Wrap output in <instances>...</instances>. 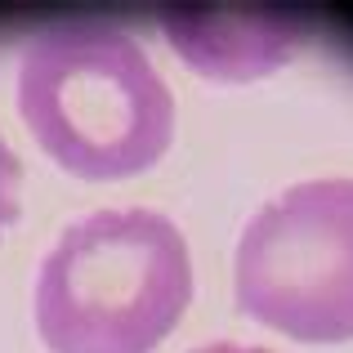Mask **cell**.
Returning <instances> with one entry per match:
<instances>
[{
  "label": "cell",
  "instance_id": "6da1fadb",
  "mask_svg": "<svg viewBox=\"0 0 353 353\" xmlns=\"http://www.w3.org/2000/svg\"><path fill=\"white\" fill-rule=\"evenodd\" d=\"M18 112L77 179H130L170 152L174 94L134 36L108 23L41 32L18 63Z\"/></svg>",
  "mask_w": 353,
  "mask_h": 353
},
{
  "label": "cell",
  "instance_id": "7a4b0ae2",
  "mask_svg": "<svg viewBox=\"0 0 353 353\" xmlns=\"http://www.w3.org/2000/svg\"><path fill=\"white\" fill-rule=\"evenodd\" d=\"M192 300V255L157 210H94L63 228L32 291L50 353H152Z\"/></svg>",
  "mask_w": 353,
  "mask_h": 353
},
{
  "label": "cell",
  "instance_id": "3957f363",
  "mask_svg": "<svg viewBox=\"0 0 353 353\" xmlns=\"http://www.w3.org/2000/svg\"><path fill=\"white\" fill-rule=\"evenodd\" d=\"M237 309L304 345L353 340V179H304L250 215L233 255Z\"/></svg>",
  "mask_w": 353,
  "mask_h": 353
},
{
  "label": "cell",
  "instance_id": "277c9868",
  "mask_svg": "<svg viewBox=\"0 0 353 353\" xmlns=\"http://www.w3.org/2000/svg\"><path fill=\"white\" fill-rule=\"evenodd\" d=\"M161 32L192 72L210 81H255L309 41V14L286 5H170Z\"/></svg>",
  "mask_w": 353,
  "mask_h": 353
},
{
  "label": "cell",
  "instance_id": "5b68a950",
  "mask_svg": "<svg viewBox=\"0 0 353 353\" xmlns=\"http://www.w3.org/2000/svg\"><path fill=\"white\" fill-rule=\"evenodd\" d=\"M18 188H23V161H18V152L5 143V134H0V233H5L18 219V210H23Z\"/></svg>",
  "mask_w": 353,
  "mask_h": 353
},
{
  "label": "cell",
  "instance_id": "8992f818",
  "mask_svg": "<svg viewBox=\"0 0 353 353\" xmlns=\"http://www.w3.org/2000/svg\"><path fill=\"white\" fill-rule=\"evenodd\" d=\"M192 353H268V349H255V345H237V340H215V345H201Z\"/></svg>",
  "mask_w": 353,
  "mask_h": 353
}]
</instances>
